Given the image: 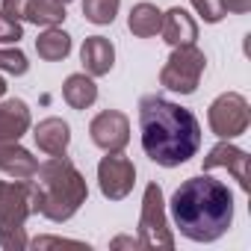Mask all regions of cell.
Listing matches in <instances>:
<instances>
[{
    "instance_id": "obj_1",
    "label": "cell",
    "mask_w": 251,
    "mask_h": 251,
    "mask_svg": "<svg viewBox=\"0 0 251 251\" xmlns=\"http://www.w3.org/2000/svg\"><path fill=\"white\" fill-rule=\"evenodd\" d=\"M139 133L142 151L163 169L189 163L201 148L198 118L163 95H145L139 100Z\"/></svg>"
},
{
    "instance_id": "obj_16",
    "label": "cell",
    "mask_w": 251,
    "mask_h": 251,
    "mask_svg": "<svg viewBox=\"0 0 251 251\" xmlns=\"http://www.w3.org/2000/svg\"><path fill=\"white\" fill-rule=\"evenodd\" d=\"M62 98L71 109H89L98 100V86L89 74H68L62 83Z\"/></svg>"
},
{
    "instance_id": "obj_11",
    "label": "cell",
    "mask_w": 251,
    "mask_h": 251,
    "mask_svg": "<svg viewBox=\"0 0 251 251\" xmlns=\"http://www.w3.org/2000/svg\"><path fill=\"white\" fill-rule=\"evenodd\" d=\"M160 36H163V42H166V45H172V48L195 45V39H198V24H195V18H192L186 9L172 6L169 12H163Z\"/></svg>"
},
{
    "instance_id": "obj_3",
    "label": "cell",
    "mask_w": 251,
    "mask_h": 251,
    "mask_svg": "<svg viewBox=\"0 0 251 251\" xmlns=\"http://www.w3.org/2000/svg\"><path fill=\"white\" fill-rule=\"evenodd\" d=\"M36 177L39 180H33V213H42L56 225L68 222L89 198L86 177L65 154L42 163Z\"/></svg>"
},
{
    "instance_id": "obj_27",
    "label": "cell",
    "mask_w": 251,
    "mask_h": 251,
    "mask_svg": "<svg viewBox=\"0 0 251 251\" xmlns=\"http://www.w3.org/2000/svg\"><path fill=\"white\" fill-rule=\"evenodd\" d=\"M3 95H6V80L0 77V98H3Z\"/></svg>"
},
{
    "instance_id": "obj_21",
    "label": "cell",
    "mask_w": 251,
    "mask_h": 251,
    "mask_svg": "<svg viewBox=\"0 0 251 251\" xmlns=\"http://www.w3.org/2000/svg\"><path fill=\"white\" fill-rule=\"evenodd\" d=\"M0 71H6L12 77H24L30 71V62H27L24 50H18V48H0Z\"/></svg>"
},
{
    "instance_id": "obj_26",
    "label": "cell",
    "mask_w": 251,
    "mask_h": 251,
    "mask_svg": "<svg viewBox=\"0 0 251 251\" xmlns=\"http://www.w3.org/2000/svg\"><path fill=\"white\" fill-rule=\"evenodd\" d=\"M124 245H127V248H142V242L139 239H130V236H115L112 239V248H124Z\"/></svg>"
},
{
    "instance_id": "obj_9",
    "label": "cell",
    "mask_w": 251,
    "mask_h": 251,
    "mask_svg": "<svg viewBox=\"0 0 251 251\" xmlns=\"http://www.w3.org/2000/svg\"><path fill=\"white\" fill-rule=\"evenodd\" d=\"M89 136H92V142L100 151L118 154V151L127 148V142H130V118L124 112H118V109H103V112H98L92 118Z\"/></svg>"
},
{
    "instance_id": "obj_12",
    "label": "cell",
    "mask_w": 251,
    "mask_h": 251,
    "mask_svg": "<svg viewBox=\"0 0 251 251\" xmlns=\"http://www.w3.org/2000/svg\"><path fill=\"white\" fill-rule=\"evenodd\" d=\"M80 62H83V68H86L89 77L109 74L112 65H115V48H112V42L103 39V36H89L83 42V48H80Z\"/></svg>"
},
{
    "instance_id": "obj_2",
    "label": "cell",
    "mask_w": 251,
    "mask_h": 251,
    "mask_svg": "<svg viewBox=\"0 0 251 251\" xmlns=\"http://www.w3.org/2000/svg\"><path fill=\"white\" fill-rule=\"evenodd\" d=\"M172 219L186 239L216 242L233 225V195L227 183L210 175H195L175 189Z\"/></svg>"
},
{
    "instance_id": "obj_15",
    "label": "cell",
    "mask_w": 251,
    "mask_h": 251,
    "mask_svg": "<svg viewBox=\"0 0 251 251\" xmlns=\"http://www.w3.org/2000/svg\"><path fill=\"white\" fill-rule=\"evenodd\" d=\"M0 172L15 180H30L39 172V160L18 142H0Z\"/></svg>"
},
{
    "instance_id": "obj_6",
    "label": "cell",
    "mask_w": 251,
    "mask_h": 251,
    "mask_svg": "<svg viewBox=\"0 0 251 251\" xmlns=\"http://www.w3.org/2000/svg\"><path fill=\"white\" fill-rule=\"evenodd\" d=\"M139 242L142 248H175V233L166 216V198L160 183H148L139 213Z\"/></svg>"
},
{
    "instance_id": "obj_20",
    "label": "cell",
    "mask_w": 251,
    "mask_h": 251,
    "mask_svg": "<svg viewBox=\"0 0 251 251\" xmlns=\"http://www.w3.org/2000/svg\"><path fill=\"white\" fill-rule=\"evenodd\" d=\"M118 6H121V0H83V15H86V21L106 27L115 21Z\"/></svg>"
},
{
    "instance_id": "obj_24",
    "label": "cell",
    "mask_w": 251,
    "mask_h": 251,
    "mask_svg": "<svg viewBox=\"0 0 251 251\" xmlns=\"http://www.w3.org/2000/svg\"><path fill=\"white\" fill-rule=\"evenodd\" d=\"M24 9H27V0H3V12L15 21L24 18Z\"/></svg>"
},
{
    "instance_id": "obj_18",
    "label": "cell",
    "mask_w": 251,
    "mask_h": 251,
    "mask_svg": "<svg viewBox=\"0 0 251 251\" xmlns=\"http://www.w3.org/2000/svg\"><path fill=\"white\" fill-rule=\"evenodd\" d=\"M160 24H163V12L154 6V3H136L127 15V27L133 36L139 39H151L160 33Z\"/></svg>"
},
{
    "instance_id": "obj_23",
    "label": "cell",
    "mask_w": 251,
    "mask_h": 251,
    "mask_svg": "<svg viewBox=\"0 0 251 251\" xmlns=\"http://www.w3.org/2000/svg\"><path fill=\"white\" fill-rule=\"evenodd\" d=\"M192 9H195L207 24H219V21L227 15L222 0H192Z\"/></svg>"
},
{
    "instance_id": "obj_14",
    "label": "cell",
    "mask_w": 251,
    "mask_h": 251,
    "mask_svg": "<svg viewBox=\"0 0 251 251\" xmlns=\"http://www.w3.org/2000/svg\"><path fill=\"white\" fill-rule=\"evenodd\" d=\"M33 139H36L39 151H45L48 157H59V154H65V151H68L71 127H68L62 118L50 115V118H45V121H39V124H36Z\"/></svg>"
},
{
    "instance_id": "obj_10",
    "label": "cell",
    "mask_w": 251,
    "mask_h": 251,
    "mask_svg": "<svg viewBox=\"0 0 251 251\" xmlns=\"http://www.w3.org/2000/svg\"><path fill=\"white\" fill-rule=\"evenodd\" d=\"M210 169H227L233 175V180L239 183V189H248V154L236 145H230V139H222L219 145H213L204 157V172Z\"/></svg>"
},
{
    "instance_id": "obj_5",
    "label": "cell",
    "mask_w": 251,
    "mask_h": 251,
    "mask_svg": "<svg viewBox=\"0 0 251 251\" xmlns=\"http://www.w3.org/2000/svg\"><path fill=\"white\" fill-rule=\"evenodd\" d=\"M204 68H207V56L201 48L195 45H180L172 50V56L166 59L163 71H160V83L169 89V92H177V95H192L204 77Z\"/></svg>"
},
{
    "instance_id": "obj_22",
    "label": "cell",
    "mask_w": 251,
    "mask_h": 251,
    "mask_svg": "<svg viewBox=\"0 0 251 251\" xmlns=\"http://www.w3.org/2000/svg\"><path fill=\"white\" fill-rule=\"evenodd\" d=\"M24 39V27L21 21L9 18L3 9H0V45H18Z\"/></svg>"
},
{
    "instance_id": "obj_28",
    "label": "cell",
    "mask_w": 251,
    "mask_h": 251,
    "mask_svg": "<svg viewBox=\"0 0 251 251\" xmlns=\"http://www.w3.org/2000/svg\"><path fill=\"white\" fill-rule=\"evenodd\" d=\"M59 3H71V0H59Z\"/></svg>"
},
{
    "instance_id": "obj_7",
    "label": "cell",
    "mask_w": 251,
    "mask_h": 251,
    "mask_svg": "<svg viewBox=\"0 0 251 251\" xmlns=\"http://www.w3.org/2000/svg\"><path fill=\"white\" fill-rule=\"evenodd\" d=\"M207 121H210V130L219 139H236L248 130V121H251L248 100L239 92H225L210 103Z\"/></svg>"
},
{
    "instance_id": "obj_17",
    "label": "cell",
    "mask_w": 251,
    "mask_h": 251,
    "mask_svg": "<svg viewBox=\"0 0 251 251\" xmlns=\"http://www.w3.org/2000/svg\"><path fill=\"white\" fill-rule=\"evenodd\" d=\"M36 53L45 62H59L71 53V36L59 27H45V33L36 39Z\"/></svg>"
},
{
    "instance_id": "obj_4",
    "label": "cell",
    "mask_w": 251,
    "mask_h": 251,
    "mask_svg": "<svg viewBox=\"0 0 251 251\" xmlns=\"http://www.w3.org/2000/svg\"><path fill=\"white\" fill-rule=\"evenodd\" d=\"M33 216V177L30 180H0V245L6 251H24V222Z\"/></svg>"
},
{
    "instance_id": "obj_19",
    "label": "cell",
    "mask_w": 251,
    "mask_h": 251,
    "mask_svg": "<svg viewBox=\"0 0 251 251\" xmlns=\"http://www.w3.org/2000/svg\"><path fill=\"white\" fill-rule=\"evenodd\" d=\"M24 21L36 27H59L65 21V3H59V0H27Z\"/></svg>"
},
{
    "instance_id": "obj_25",
    "label": "cell",
    "mask_w": 251,
    "mask_h": 251,
    "mask_svg": "<svg viewBox=\"0 0 251 251\" xmlns=\"http://www.w3.org/2000/svg\"><path fill=\"white\" fill-rule=\"evenodd\" d=\"M225 3V12H233V15H245L251 9V0H222Z\"/></svg>"
},
{
    "instance_id": "obj_8",
    "label": "cell",
    "mask_w": 251,
    "mask_h": 251,
    "mask_svg": "<svg viewBox=\"0 0 251 251\" xmlns=\"http://www.w3.org/2000/svg\"><path fill=\"white\" fill-rule=\"evenodd\" d=\"M133 183H136V166H133V160H127L121 151L118 154H106L98 163V186H100L103 198L124 201L133 192Z\"/></svg>"
},
{
    "instance_id": "obj_13",
    "label": "cell",
    "mask_w": 251,
    "mask_h": 251,
    "mask_svg": "<svg viewBox=\"0 0 251 251\" xmlns=\"http://www.w3.org/2000/svg\"><path fill=\"white\" fill-rule=\"evenodd\" d=\"M30 106L21 98H9L0 103V142H18L30 130Z\"/></svg>"
}]
</instances>
